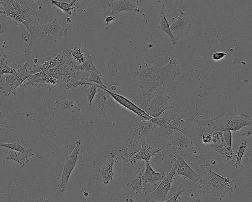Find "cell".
Returning <instances> with one entry per match:
<instances>
[{
    "label": "cell",
    "mask_w": 252,
    "mask_h": 202,
    "mask_svg": "<svg viewBox=\"0 0 252 202\" xmlns=\"http://www.w3.org/2000/svg\"><path fill=\"white\" fill-rule=\"evenodd\" d=\"M76 1L77 0H72L70 2L67 3L52 0L51 3L59 8L63 12L69 15H71V10L76 8V6H73Z\"/></svg>",
    "instance_id": "obj_30"
},
{
    "label": "cell",
    "mask_w": 252,
    "mask_h": 202,
    "mask_svg": "<svg viewBox=\"0 0 252 202\" xmlns=\"http://www.w3.org/2000/svg\"><path fill=\"white\" fill-rule=\"evenodd\" d=\"M165 175L163 171L156 172L152 168L149 162H145V169L143 174L142 179L147 185L151 186V185H156V182L158 180H162Z\"/></svg>",
    "instance_id": "obj_21"
},
{
    "label": "cell",
    "mask_w": 252,
    "mask_h": 202,
    "mask_svg": "<svg viewBox=\"0 0 252 202\" xmlns=\"http://www.w3.org/2000/svg\"><path fill=\"white\" fill-rule=\"evenodd\" d=\"M8 58L6 54H4L3 60L0 62V77L7 74H10L14 72L16 69L12 68L8 64Z\"/></svg>",
    "instance_id": "obj_33"
},
{
    "label": "cell",
    "mask_w": 252,
    "mask_h": 202,
    "mask_svg": "<svg viewBox=\"0 0 252 202\" xmlns=\"http://www.w3.org/2000/svg\"><path fill=\"white\" fill-rule=\"evenodd\" d=\"M198 168L200 172L198 193L213 196L221 201L226 194L233 192L231 185L234 181L233 178L217 174L208 164H200Z\"/></svg>",
    "instance_id": "obj_4"
},
{
    "label": "cell",
    "mask_w": 252,
    "mask_h": 202,
    "mask_svg": "<svg viewBox=\"0 0 252 202\" xmlns=\"http://www.w3.org/2000/svg\"><path fill=\"white\" fill-rule=\"evenodd\" d=\"M7 121L5 119L4 113H0V126H7Z\"/></svg>",
    "instance_id": "obj_40"
},
{
    "label": "cell",
    "mask_w": 252,
    "mask_h": 202,
    "mask_svg": "<svg viewBox=\"0 0 252 202\" xmlns=\"http://www.w3.org/2000/svg\"><path fill=\"white\" fill-rule=\"evenodd\" d=\"M0 147H5L22 153L28 157L33 155L32 148H26L19 144V139L13 143H4L0 140Z\"/></svg>",
    "instance_id": "obj_28"
},
{
    "label": "cell",
    "mask_w": 252,
    "mask_h": 202,
    "mask_svg": "<svg viewBox=\"0 0 252 202\" xmlns=\"http://www.w3.org/2000/svg\"><path fill=\"white\" fill-rule=\"evenodd\" d=\"M115 162H116V160L114 158L107 159L98 169V171L102 174V183L104 185L107 184L110 181L113 180V166Z\"/></svg>",
    "instance_id": "obj_24"
},
{
    "label": "cell",
    "mask_w": 252,
    "mask_h": 202,
    "mask_svg": "<svg viewBox=\"0 0 252 202\" xmlns=\"http://www.w3.org/2000/svg\"><path fill=\"white\" fill-rule=\"evenodd\" d=\"M83 140L78 137L75 141V146L74 149L70 152L65 159L63 170L61 176L58 179L57 186L61 192L66 189L69 178L77 162L79 151L82 148Z\"/></svg>",
    "instance_id": "obj_9"
},
{
    "label": "cell",
    "mask_w": 252,
    "mask_h": 202,
    "mask_svg": "<svg viewBox=\"0 0 252 202\" xmlns=\"http://www.w3.org/2000/svg\"><path fill=\"white\" fill-rule=\"evenodd\" d=\"M210 146L214 151L224 158L226 162L236 156L232 148L228 147L224 142L222 137V132H221L217 141L211 143Z\"/></svg>",
    "instance_id": "obj_20"
},
{
    "label": "cell",
    "mask_w": 252,
    "mask_h": 202,
    "mask_svg": "<svg viewBox=\"0 0 252 202\" xmlns=\"http://www.w3.org/2000/svg\"><path fill=\"white\" fill-rule=\"evenodd\" d=\"M170 97L162 90L155 92L138 104L139 107L152 118H158L167 109L174 106L168 102Z\"/></svg>",
    "instance_id": "obj_6"
},
{
    "label": "cell",
    "mask_w": 252,
    "mask_h": 202,
    "mask_svg": "<svg viewBox=\"0 0 252 202\" xmlns=\"http://www.w3.org/2000/svg\"><path fill=\"white\" fill-rule=\"evenodd\" d=\"M246 148L247 143L245 142H242L238 148L237 158L235 163L234 164V167L236 169L245 168V167H244L241 164V161L243 156L245 152Z\"/></svg>",
    "instance_id": "obj_34"
},
{
    "label": "cell",
    "mask_w": 252,
    "mask_h": 202,
    "mask_svg": "<svg viewBox=\"0 0 252 202\" xmlns=\"http://www.w3.org/2000/svg\"><path fill=\"white\" fill-rule=\"evenodd\" d=\"M144 171V168H139V171L134 178L127 184V185L129 186L131 193H134L136 196L138 195H142V190L145 189V188L142 186L141 183L142 177Z\"/></svg>",
    "instance_id": "obj_26"
},
{
    "label": "cell",
    "mask_w": 252,
    "mask_h": 202,
    "mask_svg": "<svg viewBox=\"0 0 252 202\" xmlns=\"http://www.w3.org/2000/svg\"><path fill=\"white\" fill-rule=\"evenodd\" d=\"M242 135L243 136L249 137L250 138H252V127L251 125L250 126V127L248 128L245 132L243 133L242 134Z\"/></svg>",
    "instance_id": "obj_41"
},
{
    "label": "cell",
    "mask_w": 252,
    "mask_h": 202,
    "mask_svg": "<svg viewBox=\"0 0 252 202\" xmlns=\"http://www.w3.org/2000/svg\"><path fill=\"white\" fill-rule=\"evenodd\" d=\"M3 160H12L19 163L21 167H25L30 159L24 154L14 150L9 149L7 154L3 158Z\"/></svg>",
    "instance_id": "obj_27"
},
{
    "label": "cell",
    "mask_w": 252,
    "mask_h": 202,
    "mask_svg": "<svg viewBox=\"0 0 252 202\" xmlns=\"http://www.w3.org/2000/svg\"><path fill=\"white\" fill-rule=\"evenodd\" d=\"M55 104L63 110H69L71 112L79 111L81 108L77 101L70 99L56 101Z\"/></svg>",
    "instance_id": "obj_29"
},
{
    "label": "cell",
    "mask_w": 252,
    "mask_h": 202,
    "mask_svg": "<svg viewBox=\"0 0 252 202\" xmlns=\"http://www.w3.org/2000/svg\"><path fill=\"white\" fill-rule=\"evenodd\" d=\"M36 201L37 202H48L49 200L43 197H40L39 198L37 199Z\"/></svg>",
    "instance_id": "obj_43"
},
{
    "label": "cell",
    "mask_w": 252,
    "mask_h": 202,
    "mask_svg": "<svg viewBox=\"0 0 252 202\" xmlns=\"http://www.w3.org/2000/svg\"><path fill=\"white\" fill-rule=\"evenodd\" d=\"M65 55L66 54L63 51L50 60L42 64H34L32 67H29V69L31 71L32 74H34L46 69L55 67L63 62Z\"/></svg>",
    "instance_id": "obj_19"
},
{
    "label": "cell",
    "mask_w": 252,
    "mask_h": 202,
    "mask_svg": "<svg viewBox=\"0 0 252 202\" xmlns=\"http://www.w3.org/2000/svg\"><path fill=\"white\" fill-rule=\"evenodd\" d=\"M177 60L168 56H157L140 66L135 72L143 96L151 94L159 86L173 80L179 73Z\"/></svg>",
    "instance_id": "obj_2"
},
{
    "label": "cell",
    "mask_w": 252,
    "mask_h": 202,
    "mask_svg": "<svg viewBox=\"0 0 252 202\" xmlns=\"http://www.w3.org/2000/svg\"><path fill=\"white\" fill-rule=\"evenodd\" d=\"M80 202H91L90 200H82Z\"/></svg>",
    "instance_id": "obj_47"
},
{
    "label": "cell",
    "mask_w": 252,
    "mask_h": 202,
    "mask_svg": "<svg viewBox=\"0 0 252 202\" xmlns=\"http://www.w3.org/2000/svg\"><path fill=\"white\" fill-rule=\"evenodd\" d=\"M68 53L74 59L77 61L80 64H82L85 60L84 54L78 46H74L68 51Z\"/></svg>",
    "instance_id": "obj_35"
},
{
    "label": "cell",
    "mask_w": 252,
    "mask_h": 202,
    "mask_svg": "<svg viewBox=\"0 0 252 202\" xmlns=\"http://www.w3.org/2000/svg\"><path fill=\"white\" fill-rule=\"evenodd\" d=\"M212 118L208 109L199 107L197 102L189 101L185 103L178 112L164 113L161 117L152 118L151 121L158 127L186 134L193 145H198L204 132L211 134Z\"/></svg>",
    "instance_id": "obj_1"
},
{
    "label": "cell",
    "mask_w": 252,
    "mask_h": 202,
    "mask_svg": "<svg viewBox=\"0 0 252 202\" xmlns=\"http://www.w3.org/2000/svg\"><path fill=\"white\" fill-rule=\"evenodd\" d=\"M228 55V53L224 52H215L212 54V59L215 61H220Z\"/></svg>",
    "instance_id": "obj_39"
},
{
    "label": "cell",
    "mask_w": 252,
    "mask_h": 202,
    "mask_svg": "<svg viewBox=\"0 0 252 202\" xmlns=\"http://www.w3.org/2000/svg\"><path fill=\"white\" fill-rule=\"evenodd\" d=\"M222 137L225 144L229 147L232 148V136L230 131L222 132Z\"/></svg>",
    "instance_id": "obj_37"
},
{
    "label": "cell",
    "mask_w": 252,
    "mask_h": 202,
    "mask_svg": "<svg viewBox=\"0 0 252 202\" xmlns=\"http://www.w3.org/2000/svg\"><path fill=\"white\" fill-rule=\"evenodd\" d=\"M138 1H130L128 0H115L107 3L106 5L111 9L113 15L123 11H135L139 12Z\"/></svg>",
    "instance_id": "obj_17"
},
{
    "label": "cell",
    "mask_w": 252,
    "mask_h": 202,
    "mask_svg": "<svg viewBox=\"0 0 252 202\" xmlns=\"http://www.w3.org/2000/svg\"><path fill=\"white\" fill-rule=\"evenodd\" d=\"M165 3H163L161 7L159 14V23L158 25V27L161 31L166 34L171 38L172 43L175 44L177 42L175 37L172 34L170 29V23L167 21L165 15Z\"/></svg>",
    "instance_id": "obj_25"
},
{
    "label": "cell",
    "mask_w": 252,
    "mask_h": 202,
    "mask_svg": "<svg viewBox=\"0 0 252 202\" xmlns=\"http://www.w3.org/2000/svg\"><path fill=\"white\" fill-rule=\"evenodd\" d=\"M96 87L97 88V90L94 97L95 103L97 107L99 113L105 116L107 108L109 106L115 107L118 105V103L100 86L96 85Z\"/></svg>",
    "instance_id": "obj_13"
},
{
    "label": "cell",
    "mask_w": 252,
    "mask_h": 202,
    "mask_svg": "<svg viewBox=\"0 0 252 202\" xmlns=\"http://www.w3.org/2000/svg\"><path fill=\"white\" fill-rule=\"evenodd\" d=\"M140 148L135 147L134 143L130 141L125 148H122L119 151V155L115 158L116 162L121 161L125 166H127L130 163L132 157L137 153Z\"/></svg>",
    "instance_id": "obj_22"
},
{
    "label": "cell",
    "mask_w": 252,
    "mask_h": 202,
    "mask_svg": "<svg viewBox=\"0 0 252 202\" xmlns=\"http://www.w3.org/2000/svg\"><path fill=\"white\" fill-rule=\"evenodd\" d=\"M74 69L75 70H82L90 72L97 69L93 64L91 56H88L85 58V60L82 64L79 65H74Z\"/></svg>",
    "instance_id": "obj_32"
},
{
    "label": "cell",
    "mask_w": 252,
    "mask_h": 202,
    "mask_svg": "<svg viewBox=\"0 0 252 202\" xmlns=\"http://www.w3.org/2000/svg\"><path fill=\"white\" fill-rule=\"evenodd\" d=\"M3 15L23 24L29 30L31 39L29 45L32 43L35 35L41 34V25L38 17L39 10L30 7L23 0H0Z\"/></svg>",
    "instance_id": "obj_3"
},
{
    "label": "cell",
    "mask_w": 252,
    "mask_h": 202,
    "mask_svg": "<svg viewBox=\"0 0 252 202\" xmlns=\"http://www.w3.org/2000/svg\"><path fill=\"white\" fill-rule=\"evenodd\" d=\"M116 18V17L115 16H114L112 15L108 16L105 18L104 21L106 24H108L109 23L114 21V20H115Z\"/></svg>",
    "instance_id": "obj_42"
},
{
    "label": "cell",
    "mask_w": 252,
    "mask_h": 202,
    "mask_svg": "<svg viewBox=\"0 0 252 202\" xmlns=\"http://www.w3.org/2000/svg\"><path fill=\"white\" fill-rule=\"evenodd\" d=\"M167 137L168 144L179 150L193 145L191 139L187 135L177 130H174L173 133L167 135Z\"/></svg>",
    "instance_id": "obj_18"
},
{
    "label": "cell",
    "mask_w": 252,
    "mask_h": 202,
    "mask_svg": "<svg viewBox=\"0 0 252 202\" xmlns=\"http://www.w3.org/2000/svg\"><path fill=\"white\" fill-rule=\"evenodd\" d=\"M185 191V189L181 187H179L176 193L169 200L164 201H158L152 198L148 194L147 191L145 192L143 200L145 202H177L179 200V196Z\"/></svg>",
    "instance_id": "obj_31"
},
{
    "label": "cell",
    "mask_w": 252,
    "mask_h": 202,
    "mask_svg": "<svg viewBox=\"0 0 252 202\" xmlns=\"http://www.w3.org/2000/svg\"><path fill=\"white\" fill-rule=\"evenodd\" d=\"M52 34L61 39L67 34V29L62 28L58 23L57 20L51 18L48 22L41 25V34Z\"/></svg>",
    "instance_id": "obj_16"
},
{
    "label": "cell",
    "mask_w": 252,
    "mask_h": 202,
    "mask_svg": "<svg viewBox=\"0 0 252 202\" xmlns=\"http://www.w3.org/2000/svg\"><path fill=\"white\" fill-rule=\"evenodd\" d=\"M102 73L98 69L90 72V75L88 77H83L74 82V87L79 85H90L92 83L97 84L99 86L107 89V87L101 80Z\"/></svg>",
    "instance_id": "obj_23"
},
{
    "label": "cell",
    "mask_w": 252,
    "mask_h": 202,
    "mask_svg": "<svg viewBox=\"0 0 252 202\" xmlns=\"http://www.w3.org/2000/svg\"><path fill=\"white\" fill-rule=\"evenodd\" d=\"M174 178V172L171 168L169 172L165 173L164 177L154 191L153 192L147 191L148 194L156 201L160 202L165 201L168 192L173 189L171 184Z\"/></svg>",
    "instance_id": "obj_11"
},
{
    "label": "cell",
    "mask_w": 252,
    "mask_h": 202,
    "mask_svg": "<svg viewBox=\"0 0 252 202\" xmlns=\"http://www.w3.org/2000/svg\"><path fill=\"white\" fill-rule=\"evenodd\" d=\"M252 124L251 116L239 114L237 110H234L213 118L211 123V133L212 134L214 131H236Z\"/></svg>",
    "instance_id": "obj_5"
},
{
    "label": "cell",
    "mask_w": 252,
    "mask_h": 202,
    "mask_svg": "<svg viewBox=\"0 0 252 202\" xmlns=\"http://www.w3.org/2000/svg\"><path fill=\"white\" fill-rule=\"evenodd\" d=\"M96 85V84L92 83L89 85V87L85 90V93L86 94L87 100L88 101V104L89 105H91L92 102L96 94L97 89Z\"/></svg>",
    "instance_id": "obj_36"
},
{
    "label": "cell",
    "mask_w": 252,
    "mask_h": 202,
    "mask_svg": "<svg viewBox=\"0 0 252 202\" xmlns=\"http://www.w3.org/2000/svg\"><path fill=\"white\" fill-rule=\"evenodd\" d=\"M100 87L106 91L117 103H119L124 107L136 114L137 116L146 120L151 121L152 117L150 116L143 110L140 108L138 106L129 100L122 95L111 92L101 86Z\"/></svg>",
    "instance_id": "obj_12"
},
{
    "label": "cell",
    "mask_w": 252,
    "mask_h": 202,
    "mask_svg": "<svg viewBox=\"0 0 252 202\" xmlns=\"http://www.w3.org/2000/svg\"><path fill=\"white\" fill-rule=\"evenodd\" d=\"M1 92V91H0V92Z\"/></svg>",
    "instance_id": "obj_48"
},
{
    "label": "cell",
    "mask_w": 252,
    "mask_h": 202,
    "mask_svg": "<svg viewBox=\"0 0 252 202\" xmlns=\"http://www.w3.org/2000/svg\"><path fill=\"white\" fill-rule=\"evenodd\" d=\"M170 25V29L175 37L176 42L184 36L188 34L191 27V23L188 16L180 15Z\"/></svg>",
    "instance_id": "obj_14"
},
{
    "label": "cell",
    "mask_w": 252,
    "mask_h": 202,
    "mask_svg": "<svg viewBox=\"0 0 252 202\" xmlns=\"http://www.w3.org/2000/svg\"><path fill=\"white\" fill-rule=\"evenodd\" d=\"M201 140L204 144L210 145L212 142V134L208 132H204L201 136Z\"/></svg>",
    "instance_id": "obj_38"
},
{
    "label": "cell",
    "mask_w": 252,
    "mask_h": 202,
    "mask_svg": "<svg viewBox=\"0 0 252 202\" xmlns=\"http://www.w3.org/2000/svg\"><path fill=\"white\" fill-rule=\"evenodd\" d=\"M192 202H202L199 199H195Z\"/></svg>",
    "instance_id": "obj_45"
},
{
    "label": "cell",
    "mask_w": 252,
    "mask_h": 202,
    "mask_svg": "<svg viewBox=\"0 0 252 202\" xmlns=\"http://www.w3.org/2000/svg\"><path fill=\"white\" fill-rule=\"evenodd\" d=\"M154 125L152 121L137 116L130 120L123 132L121 139L131 140L143 137L154 129Z\"/></svg>",
    "instance_id": "obj_8"
},
{
    "label": "cell",
    "mask_w": 252,
    "mask_h": 202,
    "mask_svg": "<svg viewBox=\"0 0 252 202\" xmlns=\"http://www.w3.org/2000/svg\"><path fill=\"white\" fill-rule=\"evenodd\" d=\"M1 44H2L0 42V46L1 45ZM3 57H4V54L2 56H0V62H1L3 60Z\"/></svg>",
    "instance_id": "obj_46"
},
{
    "label": "cell",
    "mask_w": 252,
    "mask_h": 202,
    "mask_svg": "<svg viewBox=\"0 0 252 202\" xmlns=\"http://www.w3.org/2000/svg\"><path fill=\"white\" fill-rule=\"evenodd\" d=\"M169 158L172 165V168L175 176L177 175L184 179L188 178L195 182L199 180V174L196 173L188 165L178 153H170L169 154Z\"/></svg>",
    "instance_id": "obj_10"
},
{
    "label": "cell",
    "mask_w": 252,
    "mask_h": 202,
    "mask_svg": "<svg viewBox=\"0 0 252 202\" xmlns=\"http://www.w3.org/2000/svg\"><path fill=\"white\" fill-rule=\"evenodd\" d=\"M3 13H4V12L2 10V8H1V1L0 0V14H3Z\"/></svg>",
    "instance_id": "obj_44"
},
{
    "label": "cell",
    "mask_w": 252,
    "mask_h": 202,
    "mask_svg": "<svg viewBox=\"0 0 252 202\" xmlns=\"http://www.w3.org/2000/svg\"><path fill=\"white\" fill-rule=\"evenodd\" d=\"M141 147L140 150L131 159L130 163H135L138 160H143L145 162H149L151 158L155 155H160L162 149L155 148L151 144L145 141L140 143Z\"/></svg>",
    "instance_id": "obj_15"
},
{
    "label": "cell",
    "mask_w": 252,
    "mask_h": 202,
    "mask_svg": "<svg viewBox=\"0 0 252 202\" xmlns=\"http://www.w3.org/2000/svg\"><path fill=\"white\" fill-rule=\"evenodd\" d=\"M29 64V62L27 61L13 73L4 75L5 82L0 84V90L5 96L14 93L18 86H21L24 81L32 75L31 71L27 68Z\"/></svg>",
    "instance_id": "obj_7"
}]
</instances>
